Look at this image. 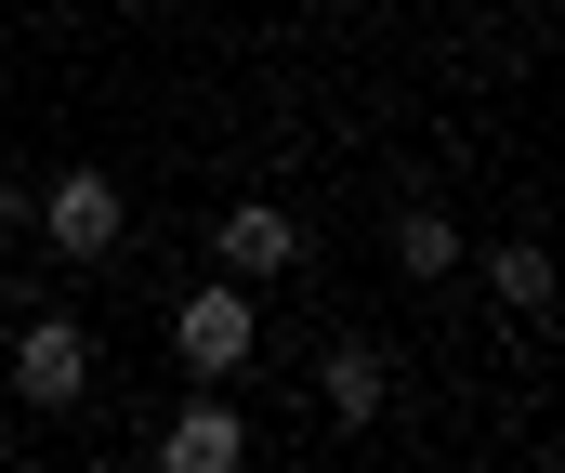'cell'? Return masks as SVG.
<instances>
[{
	"mask_svg": "<svg viewBox=\"0 0 565 473\" xmlns=\"http://www.w3.org/2000/svg\"><path fill=\"white\" fill-rule=\"evenodd\" d=\"M250 342H264V303H250V277H198V290L171 303V355H184L198 381H237V368H250Z\"/></svg>",
	"mask_w": 565,
	"mask_h": 473,
	"instance_id": "1",
	"label": "cell"
},
{
	"mask_svg": "<svg viewBox=\"0 0 565 473\" xmlns=\"http://www.w3.org/2000/svg\"><path fill=\"white\" fill-rule=\"evenodd\" d=\"M26 224H40L66 264H106V250L132 237V197H119V171H53V184L26 197Z\"/></svg>",
	"mask_w": 565,
	"mask_h": 473,
	"instance_id": "2",
	"label": "cell"
},
{
	"mask_svg": "<svg viewBox=\"0 0 565 473\" xmlns=\"http://www.w3.org/2000/svg\"><path fill=\"white\" fill-rule=\"evenodd\" d=\"M13 395L26 408H79L93 395V329L79 315H26L13 329Z\"/></svg>",
	"mask_w": 565,
	"mask_h": 473,
	"instance_id": "3",
	"label": "cell"
},
{
	"mask_svg": "<svg viewBox=\"0 0 565 473\" xmlns=\"http://www.w3.org/2000/svg\"><path fill=\"white\" fill-rule=\"evenodd\" d=\"M211 250H224V277H250V290H264V277H289V264H302V211H277V197H237V211L211 224Z\"/></svg>",
	"mask_w": 565,
	"mask_h": 473,
	"instance_id": "4",
	"label": "cell"
},
{
	"mask_svg": "<svg viewBox=\"0 0 565 473\" xmlns=\"http://www.w3.org/2000/svg\"><path fill=\"white\" fill-rule=\"evenodd\" d=\"M382 395H395V381H382V342H355V329H342V342L316 355V408H329L342 434H369V421H382Z\"/></svg>",
	"mask_w": 565,
	"mask_h": 473,
	"instance_id": "5",
	"label": "cell"
},
{
	"mask_svg": "<svg viewBox=\"0 0 565 473\" xmlns=\"http://www.w3.org/2000/svg\"><path fill=\"white\" fill-rule=\"evenodd\" d=\"M158 461L171 473H237L250 461V421H237V408H171V421H158Z\"/></svg>",
	"mask_w": 565,
	"mask_h": 473,
	"instance_id": "6",
	"label": "cell"
},
{
	"mask_svg": "<svg viewBox=\"0 0 565 473\" xmlns=\"http://www.w3.org/2000/svg\"><path fill=\"white\" fill-rule=\"evenodd\" d=\"M487 290H500V315L540 329V315H553V250H540V237H500V250H487Z\"/></svg>",
	"mask_w": 565,
	"mask_h": 473,
	"instance_id": "7",
	"label": "cell"
},
{
	"mask_svg": "<svg viewBox=\"0 0 565 473\" xmlns=\"http://www.w3.org/2000/svg\"><path fill=\"white\" fill-rule=\"evenodd\" d=\"M395 277H408V290H447V277H460V224H447V211H408V224H395Z\"/></svg>",
	"mask_w": 565,
	"mask_h": 473,
	"instance_id": "8",
	"label": "cell"
},
{
	"mask_svg": "<svg viewBox=\"0 0 565 473\" xmlns=\"http://www.w3.org/2000/svg\"><path fill=\"white\" fill-rule=\"evenodd\" d=\"M13 224H26V184H13V171H0V237H13Z\"/></svg>",
	"mask_w": 565,
	"mask_h": 473,
	"instance_id": "9",
	"label": "cell"
}]
</instances>
